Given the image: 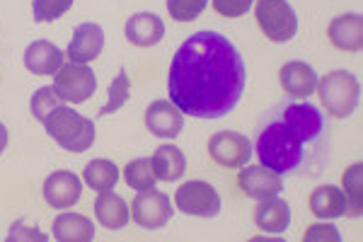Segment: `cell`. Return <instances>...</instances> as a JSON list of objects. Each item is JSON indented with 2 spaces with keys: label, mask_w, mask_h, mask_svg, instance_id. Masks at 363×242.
I'll list each match as a JSON object with an SVG mask.
<instances>
[{
  "label": "cell",
  "mask_w": 363,
  "mask_h": 242,
  "mask_svg": "<svg viewBox=\"0 0 363 242\" xmlns=\"http://www.w3.org/2000/svg\"><path fill=\"white\" fill-rule=\"evenodd\" d=\"M247 85V68L218 32H194L174 51L169 63L167 90L184 116L220 119L238 107Z\"/></svg>",
  "instance_id": "cell-1"
},
{
  "label": "cell",
  "mask_w": 363,
  "mask_h": 242,
  "mask_svg": "<svg viewBox=\"0 0 363 242\" xmlns=\"http://www.w3.org/2000/svg\"><path fill=\"white\" fill-rule=\"evenodd\" d=\"M255 153L259 165L281 177H320L332 155L325 114L310 102H279L259 123Z\"/></svg>",
  "instance_id": "cell-2"
},
{
  "label": "cell",
  "mask_w": 363,
  "mask_h": 242,
  "mask_svg": "<svg viewBox=\"0 0 363 242\" xmlns=\"http://www.w3.org/2000/svg\"><path fill=\"white\" fill-rule=\"evenodd\" d=\"M44 126L51 138L68 153H85L95 143V121L80 116L70 107H58L56 111H51Z\"/></svg>",
  "instance_id": "cell-3"
},
{
  "label": "cell",
  "mask_w": 363,
  "mask_h": 242,
  "mask_svg": "<svg viewBox=\"0 0 363 242\" xmlns=\"http://www.w3.org/2000/svg\"><path fill=\"white\" fill-rule=\"evenodd\" d=\"M318 94L322 107L335 119H349L361 97V85L349 70H332L325 78H318Z\"/></svg>",
  "instance_id": "cell-4"
},
{
  "label": "cell",
  "mask_w": 363,
  "mask_h": 242,
  "mask_svg": "<svg viewBox=\"0 0 363 242\" xmlns=\"http://www.w3.org/2000/svg\"><path fill=\"white\" fill-rule=\"evenodd\" d=\"M257 25L267 39L284 44L298 34V17L289 0H255Z\"/></svg>",
  "instance_id": "cell-5"
},
{
  "label": "cell",
  "mask_w": 363,
  "mask_h": 242,
  "mask_svg": "<svg viewBox=\"0 0 363 242\" xmlns=\"http://www.w3.org/2000/svg\"><path fill=\"white\" fill-rule=\"evenodd\" d=\"M54 87L63 102H87L97 90V78L87 63H66L54 73Z\"/></svg>",
  "instance_id": "cell-6"
},
{
  "label": "cell",
  "mask_w": 363,
  "mask_h": 242,
  "mask_svg": "<svg viewBox=\"0 0 363 242\" xmlns=\"http://www.w3.org/2000/svg\"><path fill=\"white\" fill-rule=\"evenodd\" d=\"M174 204L186 216L216 218L220 214V194L216 192L213 185L201 180L184 182L177 189V194H174Z\"/></svg>",
  "instance_id": "cell-7"
},
{
  "label": "cell",
  "mask_w": 363,
  "mask_h": 242,
  "mask_svg": "<svg viewBox=\"0 0 363 242\" xmlns=\"http://www.w3.org/2000/svg\"><path fill=\"white\" fill-rule=\"evenodd\" d=\"M131 218L136 221V226L145 230L162 228L172 218V202L167 194L157 192V189L138 192L131 202Z\"/></svg>",
  "instance_id": "cell-8"
},
{
  "label": "cell",
  "mask_w": 363,
  "mask_h": 242,
  "mask_svg": "<svg viewBox=\"0 0 363 242\" xmlns=\"http://www.w3.org/2000/svg\"><path fill=\"white\" fill-rule=\"evenodd\" d=\"M208 155L220 167H242L252 158V141L238 131H220L211 136Z\"/></svg>",
  "instance_id": "cell-9"
},
{
  "label": "cell",
  "mask_w": 363,
  "mask_h": 242,
  "mask_svg": "<svg viewBox=\"0 0 363 242\" xmlns=\"http://www.w3.org/2000/svg\"><path fill=\"white\" fill-rule=\"evenodd\" d=\"M238 187L250 199L264 202V199L279 197L284 192V180H281V175L264 167V165H247V167L242 165V170L238 175Z\"/></svg>",
  "instance_id": "cell-10"
},
{
  "label": "cell",
  "mask_w": 363,
  "mask_h": 242,
  "mask_svg": "<svg viewBox=\"0 0 363 242\" xmlns=\"http://www.w3.org/2000/svg\"><path fill=\"white\" fill-rule=\"evenodd\" d=\"M83 197V182L70 170L51 172L44 182V199L51 209H70Z\"/></svg>",
  "instance_id": "cell-11"
},
{
  "label": "cell",
  "mask_w": 363,
  "mask_h": 242,
  "mask_svg": "<svg viewBox=\"0 0 363 242\" xmlns=\"http://www.w3.org/2000/svg\"><path fill=\"white\" fill-rule=\"evenodd\" d=\"M145 126L157 138H174L184 128V114L169 99H157L145 109Z\"/></svg>",
  "instance_id": "cell-12"
},
{
  "label": "cell",
  "mask_w": 363,
  "mask_h": 242,
  "mask_svg": "<svg viewBox=\"0 0 363 242\" xmlns=\"http://www.w3.org/2000/svg\"><path fill=\"white\" fill-rule=\"evenodd\" d=\"M104 49V32L95 22H83L75 29L73 39L68 44V58L73 63H90L102 54Z\"/></svg>",
  "instance_id": "cell-13"
},
{
  "label": "cell",
  "mask_w": 363,
  "mask_h": 242,
  "mask_svg": "<svg viewBox=\"0 0 363 242\" xmlns=\"http://www.w3.org/2000/svg\"><path fill=\"white\" fill-rule=\"evenodd\" d=\"M281 87L289 97H310L318 90V73L308 66L306 61H289L279 70Z\"/></svg>",
  "instance_id": "cell-14"
},
{
  "label": "cell",
  "mask_w": 363,
  "mask_h": 242,
  "mask_svg": "<svg viewBox=\"0 0 363 242\" xmlns=\"http://www.w3.org/2000/svg\"><path fill=\"white\" fill-rule=\"evenodd\" d=\"M327 37L339 51H361L363 46V17L359 13L339 15L327 27Z\"/></svg>",
  "instance_id": "cell-15"
},
{
  "label": "cell",
  "mask_w": 363,
  "mask_h": 242,
  "mask_svg": "<svg viewBox=\"0 0 363 242\" xmlns=\"http://www.w3.org/2000/svg\"><path fill=\"white\" fill-rule=\"evenodd\" d=\"M63 51L46 39L32 41L25 51V66L34 75H54L63 66Z\"/></svg>",
  "instance_id": "cell-16"
},
{
  "label": "cell",
  "mask_w": 363,
  "mask_h": 242,
  "mask_svg": "<svg viewBox=\"0 0 363 242\" xmlns=\"http://www.w3.org/2000/svg\"><path fill=\"white\" fill-rule=\"evenodd\" d=\"M255 226L264 233L279 235L291 226V206L279 197L264 199L255 211Z\"/></svg>",
  "instance_id": "cell-17"
},
{
  "label": "cell",
  "mask_w": 363,
  "mask_h": 242,
  "mask_svg": "<svg viewBox=\"0 0 363 242\" xmlns=\"http://www.w3.org/2000/svg\"><path fill=\"white\" fill-rule=\"evenodd\" d=\"M95 216L99 226L107 230H119L131 221V211H128L126 202L119 194H114L112 189L109 192H99L95 202Z\"/></svg>",
  "instance_id": "cell-18"
},
{
  "label": "cell",
  "mask_w": 363,
  "mask_h": 242,
  "mask_svg": "<svg viewBox=\"0 0 363 242\" xmlns=\"http://www.w3.org/2000/svg\"><path fill=\"white\" fill-rule=\"evenodd\" d=\"M165 37V25L153 13H136L126 22V39L136 46H155Z\"/></svg>",
  "instance_id": "cell-19"
},
{
  "label": "cell",
  "mask_w": 363,
  "mask_h": 242,
  "mask_svg": "<svg viewBox=\"0 0 363 242\" xmlns=\"http://www.w3.org/2000/svg\"><path fill=\"white\" fill-rule=\"evenodd\" d=\"M51 233L58 242H90L95 240V223L80 214H61L54 221Z\"/></svg>",
  "instance_id": "cell-20"
},
{
  "label": "cell",
  "mask_w": 363,
  "mask_h": 242,
  "mask_svg": "<svg viewBox=\"0 0 363 242\" xmlns=\"http://www.w3.org/2000/svg\"><path fill=\"white\" fill-rule=\"evenodd\" d=\"M310 214L322 221H335V218L344 216V194L339 187L322 185L310 194Z\"/></svg>",
  "instance_id": "cell-21"
},
{
  "label": "cell",
  "mask_w": 363,
  "mask_h": 242,
  "mask_svg": "<svg viewBox=\"0 0 363 242\" xmlns=\"http://www.w3.org/2000/svg\"><path fill=\"white\" fill-rule=\"evenodd\" d=\"M363 165L354 163L342 175V194H344V216L359 218L363 214Z\"/></svg>",
  "instance_id": "cell-22"
},
{
  "label": "cell",
  "mask_w": 363,
  "mask_h": 242,
  "mask_svg": "<svg viewBox=\"0 0 363 242\" xmlns=\"http://www.w3.org/2000/svg\"><path fill=\"white\" fill-rule=\"evenodd\" d=\"M155 170V177L162 182H174L184 175L186 170V160H184V153H182L177 145H160L155 150V155L150 158Z\"/></svg>",
  "instance_id": "cell-23"
},
{
  "label": "cell",
  "mask_w": 363,
  "mask_h": 242,
  "mask_svg": "<svg viewBox=\"0 0 363 242\" xmlns=\"http://www.w3.org/2000/svg\"><path fill=\"white\" fill-rule=\"evenodd\" d=\"M119 167L112 160H104V158H97V160H90L83 170V180L85 185L95 192H109V189L116 187L119 182Z\"/></svg>",
  "instance_id": "cell-24"
},
{
  "label": "cell",
  "mask_w": 363,
  "mask_h": 242,
  "mask_svg": "<svg viewBox=\"0 0 363 242\" xmlns=\"http://www.w3.org/2000/svg\"><path fill=\"white\" fill-rule=\"evenodd\" d=\"M124 180L133 192H148V189H155L157 177H155L153 163H150L148 158L131 160L124 170Z\"/></svg>",
  "instance_id": "cell-25"
},
{
  "label": "cell",
  "mask_w": 363,
  "mask_h": 242,
  "mask_svg": "<svg viewBox=\"0 0 363 242\" xmlns=\"http://www.w3.org/2000/svg\"><path fill=\"white\" fill-rule=\"evenodd\" d=\"M58 107H63V97L56 92V87H39L37 92L32 94V102H29V109H32V116L37 121H46L51 116V111H56Z\"/></svg>",
  "instance_id": "cell-26"
},
{
  "label": "cell",
  "mask_w": 363,
  "mask_h": 242,
  "mask_svg": "<svg viewBox=\"0 0 363 242\" xmlns=\"http://www.w3.org/2000/svg\"><path fill=\"white\" fill-rule=\"evenodd\" d=\"M128 94H131V80H128V75H126V68H121L119 73H116V78L112 80V85H109V99H107V104L99 109V116H107V114H112V111L124 107Z\"/></svg>",
  "instance_id": "cell-27"
},
{
  "label": "cell",
  "mask_w": 363,
  "mask_h": 242,
  "mask_svg": "<svg viewBox=\"0 0 363 242\" xmlns=\"http://www.w3.org/2000/svg\"><path fill=\"white\" fill-rule=\"evenodd\" d=\"M208 0H167V13L177 22H191L206 10Z\"/></svg>",
  "instance_id": "cell-28"
},
{
  "label": "cell",
  "mask_w": 363,
  "mask_h": 242,
  "mask_svg": "<svg viewBox=\"0 0 363 242\" xmlns=\"http://www.w3.org/2000/svg\"><path fill=\"white\" fill-rule=\"evenodd\" d=\"M73 5V0H34L32 3V13L34 20L39 22H54L61 15H66Z\"/></svg>",
  "instance_id": "cell-29"
},
{
  "label": "cell",
  "mask_w": 363,
  "mask_h": 242,
  "mask_svg": "<svg viewBox=\"0 0 363 242\" xmlns=\"http://www.w3.org/2000/svg\"><path fill=\"white\" fill-rule=\"evenodd\" d=\"M255 0H213V10L220 17H242L250 13Z\"/></svg>",
  "instance_id": "cell-30"
},
{
  "label": "cell",
  "mask_w": 363,
  "mask_h": 242,
  "mask_svg": "<svg viewBox=\"0 0 363 242\" xmlns=\"http://www.w3.org/2000/svg\"><path fill=\"white\" fill-rule=\"evenodd\" d=\"M303 240L306 242H313V240H325V242H339L342 240V235H339V230L335 226H313L306 230V235H303Z\"/></svg>",
  "instance_id": "cell-31"
},
{
  "label": "cell",
  "mask_w": 363,
  "mask_h": 242,
  "mask_svg": "<svg viewBox=\"0 0 363 242\" xmlns=\"http://www.w3.org/2000/svg\"><path fill=\"white\" fill-rule=\"evenodd\" d=\"M8 240L10 242H15V240H39V242H44L46 235L39 233L37 228H27L25 223H15V226L10 228V233H8Z\"/></svg>",
  "instance_id": "cell-32"
},
{
  "label": "cell",
  "mask_w": 363,
  "mask_h": 242,
  "mask_svg": "<svg viewBox=\"0 0 363 242\" xmlns=\"http://www.w3.org/2000/svg\"><path fill=\"white\" fill-rule=\"evenodd\" d=\"M8 141H10L8 128H5V123H0V153H3L5 148H8Z\"/></svg>",
  "instance_id": "cell-33"
}]
</instances>
